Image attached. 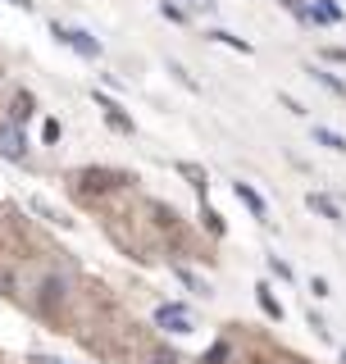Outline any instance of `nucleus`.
Wrapping results in <instances>:
<instances>
[{"label":"nucleus","mask_w":346,"mask_h":364,"mask_svg":"<svg viewBox=\"0 0 346 364\" xmlns=\"http://www.w3.org/2000/svg\"><path fill=\"white\" fill-rule=\"evenodd\" d=\"M178 173H183V178H192V187H201V191H206V173H201L196 164H178Z\"/></svg>","instance_id":"dca6fc26"},{"label":"nucleus","mask_w":346,"mask_h":364,"mask_svg":"<svg viewBox=\"0 0 346 364\" xmlns=\"http://www.w3.org/2000/svg\"><path fill=\"white\" fill-rule=\"evenodd\" d=\"M255 300H260V309H264L269 319H282V305H278V300H273V291L264 287V282H260V287H255Z\"/></svg>","instance_id":"1a4fd4ad"},{"label":"nucleus","mask_w":346,"mask_h":364,"mask_svg":"<svg viewBox=\"0 0 346 364\" xmlns=\"http://www.w3.org/2000/svg\"><path fill=\"white\" fill-rule=\"evenodd\" d=\"M233 191H237V200H242V205H246L251 214H255L260 223L269 219V205H264V196H260V191L251 187V182H233Z\"/></svg>","instance_id":"39448f33"},{"label":"nucleus","mask_w":346,"mask_h":364,"mask_svg":"<svg viewBox=\"0 0 346 364\" xmlns=\"http://www.w3.org/2000/svg\"><path fill=\"white\" fill-rule=\"evenodd\" d=\"M324 59H333V64H346V50H342V46H324Z\"/></svg>","instance_id":"aec40b11"},{"label":"nucleus","mask_w":346,"mask_h":364,"mask_svg":"<svg viewBox=\"0 0 346 364\" xmlns=\"http://www.w3.org/2000/svg\"><path fill=\"white\" fill-rule=\"evenodd\" d=\"M160 14H164V19H173V23H183V19H187V14L178 10V5H169V0H160Z\"/></svg>","instance_id":"a211bd4d"},{"label":"nucleus","mask_w":346,"mask_h":364,"mask_svg":"<svg viewBox=\"0 0 346 364\" xmlns=\"http://www.w3.org/2000/svg\"><path fill=\"white\" fill-rule=\"evenodd\" d=\"M169 73H173V77H178V82H183V87H187V91H196V77H192V73H187V68H183V64H169Z\"/></svg>","instance_id":"f3484780"},{"label":"nucleus","mask_w":346,"mask_h":364,"mask_svg":"<svg viewBox=\"0 0 346 364\" xmlns=\"http://www.w3.org/2000/svg\"><path fill=\"white\" fill-rule=\"evenodd\" d=\"M0 155H5V160H23V155H28V137L19 133V128H0Z\"/></svg>","instance_id":"20e7f679"},{"label":"nucleus","mask_w":346,"mask_h":364,"mask_svg":"<svg viewBox=\"0 0 346 364\" xmlns=\"http://www.w3.org/2000/svg\"><path fill=\"white\" fill-rule=\"evenodd\" d=\"M28 119H33V96L19 91V96H14V123H28Z\"/></svg>","instance_id":"ddd939ff"},{"label":"nucleus","mask_w":346,"mask_h":364,"mask_svg":"<svg viewBox=\"0 0 346 364\" xmlns=\"http://www.w3.org/2000/svg\"><path fill=\"white\" fill-rule=\"evenodd\" d=\"M305 205H310L314 214H324L328 223H342V210H337V205H333L328 196H319V191H310V196H305Z\"/></svg>","instance_id":"0eeeda50"},{"label":"nucleus","mask_w":346,"mask_h":364,"mask_svg":"<svg viewBox=\"0 0 346 364\" xmlns=\"http://www.w3.org/2000/svg\"><path fill=\"white\" fill-rule=\"evenodd\" d=\"M33 210H37V214H42V219H46V223H60V228H64V223H69V219H64V214H60V210H51V205H46V200H42V196H33Z\"/></svg>","instance_id":"4468645a"},{"label":"nucleus","mask_w":346,"mask_h":364,"mask_svg":"<svg viewBox=\"0 0 346 364\" xmlns=\"http://www.w3.org/2000/svg\"><path fill=\"white\" fill-rule=\"evenodd\" d=\"M210 41H219V46H233V50H242V55H251V41H242V37L224 32V28H215V32H210Z\"/></svg>","instance_id":"f8f14e48"},{"label":"nucleus","mask_w":346,"mask_h":364,"mask_svg":"<svg viewBox=\"0 0 346 364\" xmlns=\"http://www.w3.org/2000/svg\"><path fill=\"white\" fill-rule=\"evenodd\" d=\"M342 364H346V351H342Z\"/></svg>","instance_id":"c85d7f7f"},{"label":"nucleus","mask_w":346,"mask_h":364,"mask_svg":"<svg viewBox=\"0 0 346 364\" xmlns=\"http://www.w3.org/2000/svg\"><path fill=\"white\" fill-rule=\"evenodd\" d=\"M310 291H314V296H333V291H328V282H324V278H310Z\"/></svg>","instance_id":"5701e85b"},{"label":"nucleus","mask_w":346,"mask_h":364,"mask_svg":"<svg viewBox=\"0 0 346 364\" xmlns=\"http://www.w3.org/2000/svg\"><path fill=\"white\" fill-rule=\"evenodd\" d=\"M314 142L328 146V151H346V137H342V133H333V128H314Z\"/></svg>","instance_id":"9b49d317"},{"label":"nucleus","mask_w":346,"mask_h":364,"mask_svg":"<svg viewBox=\"0 0 346 364\" xmlns=\"http://www.w3.org/2000/svg\"><path fill=\"white\" fill-rule=\"evenodd\" d=\"M155 364H183V360H178V355H169V351H160V355H155Z\"/></svg>","instance_id":"393cba45"},{"label":"nucleus","mask_w":346,"mask_h":364,"mask_svg":"<svg viewBox=\"0 0 346 364\" xmlns=\"http://www.w3.org/2000/svg\"><path fill=\"white\" fill-rule=\"evenodd\" d=\"M192 10H215V0H187Z\"/></svg>","instance_id":"a878e982"},{"label":"nucleus","mask_w":346,"mask_h":364,"mask_svg":"<svg viewBox=\"0 0 346 364\" xmlns=\"http://www.w3.org/2000/svg\"><path fill=\"white\" fill-rule=\"evenodd\" d=\"M82 182L91 191H109V187H119V182H128V178H123V173H109V169H86Z\"/></svg>","instance_id":"423d86ee"},{"label":"nucleus","mask_w":346,"mask_h":364,"mask_svg":"<svg viewBox=\"0 0 346 364\" xmlns=\"http://www.w3.org/2000/svg\"><path fill=\"white\" fill-rule=\"evenodd\" d=\"M178 278H183V282H187L192 291H201V296H210V282H201V278H196L192 269H178Z\"/></svg>","instance_id":"2eb2a0df"},{"label":"nucleus","mask_w":346,"mask_h":364,"mask_svg":"<svg viewBox=\"0 0 346 364\" xmlns=\"http://www.w3.org/2000/svg\"><path fill=\"white\" fill-rule=\"evenodd\" d=\"M37 364H60V360H51V355H37Z\"/></svg>","instance_id":"cd10ccee"},{"label":"nucleus","mask_w":346,"mask_h":364,"mask_svg":"<svg viewBox=\"0 0 346 364\" xmlns=\"http://www.w3.org/2000/svg\"><path fill=\"white\" fill-rule=\"evenodd\" d=\"M206 223H210V232H224V219H219L215 210H206Z\"/></svg>","instance_id":"b1692460"},{"label":"nucleus","mask_w":346,"mask_h":364,"mask_svg":"<svg viewBox=\"0 0 346 364\" xmlns=\"http://www.w3.org/2000/svg\"><path fill=\"white\" fill-rule=\"evenodd\" d=\"M51 37L60 46H69V50H78L82 59H100V41H96V37H86V32H78V28H60V23H55Z\"/></svg>","instance_id":"f257e3e1"},{"label":"nucleus","mask_w":346,"mask_h":364,"mask_svg":"<svg viewBox=\"0 0 346 364\" xmlns=\"http://www.w3.org/2000/svg\"><path fill=\"white\" fill-rule=\"evenodd\" d=\"M5 5H14V10H33V0H5Z\"/></svg>","instance_id":"bb28decb"},{"label":"nucleus","mask_w":346,"mask_h":364,"mask_svg":"<svg viewBox=\"0 0 346 364\" xmlns=\"http://www.w3.org/2000/svg\"><path fill=\"white\" fill-rule=\"evenodd\" d=\"M224 360H228V346H224V342H219V346H215V351H210V355H206V364H224Z\"/></svg>","instance_id":"412c9836"},{"label":"nucleus","mask_w":346,"mask_h":364,"mask_svg":"<svg viewBox=\"0 0 346 364\" xmlns=\"http://www.w3.org/2000/svg\"><path fill=\"white\" fill-rule=\"evenodd\" d=\"M310 77H314V82H319V87H328V91H333V96H346V82H342V77L324 73V68H310Z\"/></svg>","instance_id":"9d476101"},{"label":"nucleus","mask_w":346,"mask_h":364,"mask_svg":"<svg viewBox=\"0 0 346 364\" xmlns=\"http://www.w3.org/2000/svg\"><path fill=\"white\" fill-rule=\"evenodd\" d=\"M96 110H105V123L114 128V133H132V114H123L119 100H109V96H100V91H96Z\"/></svg>","instance_id":"7ed1b4c3"},{"label":"nucleus","mask_w":346,"mask_h":364,"mask_svg":"<svg viewBox=\"0 0 346 364\" xmlns=\"http://www.w3.org/2000/svg\"><path fill=\"white\" fill-rule=\"evenodd\" d=\"M155 323H160L164 332H192V314H187V305H160L155 309Z\"/></svg>","instance_id":"f03ea898"},{"label":"nucleus","mask_w":346,"mask_h":364,"mask_svg":"<svg viewBox=\"0 0 346 364\" xmlns=\"http://www.w3.org/2000/svg\"><path fill=\"white\" fill-rule=\"evenodd\" d=\"M269 269H273V274H278V278H292V269H287V265H282V260H278V255H269Z\"/></svg>","instance_id":"4be33fe9"},{"label":"nucleus","mask_w":346,"mask_h":364,"mask_svg":"<svg viewBox=\"0 0 346 364\" xmlns=\"http://www.w3.org/2000/svg\"><path fill=\"white\" fill-rule=\"evenodd\" d=\"M310 19L314 23H342V10H337L333 0H314V5H310Z\"/></svg>","instance_id":"6e6552de"},{"label":"nucleus","mask_w":346,"mask_h":364,"mask_svg":"<svg viewBox=\"0 0 346 364\" xmlns=\"http://www.w3.org/2000/svg\"><path fill=\"white\" fill-rule=\"evenodd\" d=\"M42 137H46V142H60V119H46V128H42Z\"/></svg>","instance_id":"6ab92c4d"}]
</instances>
